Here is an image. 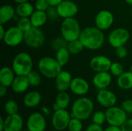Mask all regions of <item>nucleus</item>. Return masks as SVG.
<instances>
[{
  "mask_svg": "<svg viewBox=\"0 0 132 131\" xmlns=\"http://www.w3.org/2000/svg\"><path fill=\"white\" fill-rule=\"evenodd\" d=\"M56 7L58 15L62 19L74 18L78 13V5L72 0H63Z\"/></svg>",
  "mask_w": 132,
  "mask_h": 131,
  "instance_id": "nucleus-12",
  "label": "nucleus"
},
{
  "mask_svg": "<svg viewBox=\"0 0 132 131\" xmlns=\"http://www.w3.org/2000/svg\"><path fill=\"white\" fill-rule=\"evenodd\" d=\"M105 115L107 123L111 126L121 127L128 120L127 113L122 107H119L114 106L108 108L105 111Z\"/></svg>",
  "mask_w": 132,
  "mask_h": 131,
  "instance_id": "nucleus-7",
  "label": "nucleus"
},
{
  "mask_svg": "<svg viewBox=\"0 0 132 131\" xmlns=\"http://www.w3.org/2000/svg\"><path fill=\"white\" fill-rule=\"evenodd\" d=\"M83 120L76 118V117H73L71 118L70 124L68 125V130L69 131H82L83 130Z\"/></svg>",
  "mask_w": 132,
  "mask_h": 131,
  "instance_id": "nucleus-34",
  "label": "nucleus"
},
{
  "mask_svg": "<svg viewBox=\"0 0 132 131\" xmlns=\"http://www.w3.org/2000/svg\"><path fill=\"white\" fill-rule=\"evenodd\" d=\"M2 41L9 47L18 46L24 41V32L17 25L10 27L6 29L5 35Z\"/></svg>",
  "mask_w": 132,
  "mask_h": 131,
  "instance_id": "nucleus-10",
  "label": "nucleus"
},
{
  "mask_svg": "<svg viewBox=\"0 0 132 131\" xmlns=\"http://www.w3.org/2000/svg\"><path fill=\"white\" fill-rule=\"evenodd\" d=\"M20 131H29V130H20Z\"/></svg>",
  "mask_w": 132,
  "mask_h": 131,
  "instance_id": "nucleus-52",
  "label": "nucleus"
},
{
  "mask_svg": "<svg viewBox=\"0 0 132 131\" xmlns=\"http://www.w3.org/2000/svg\"><path fill=\"white\" fill-rule=\"evenodd\" d=\"M126 3H128V5H132V0H125Z\"/></svg>",
  "mask_w": 132,
  "mask_h": 131,
  "instance_id": "nucleus-50",
  "label": "nucleus"
},
{
  "mask_svg": "<svg viewBox=\"0 0 132 131\" xmlns=\"http://www.w3.org/2000/svg\"><path fill=\"white\" fill-rule=\"evenodd\" d=\"M67 44H68V42L63 37L61 36V37L55 38L51 42V46L55 51H57L58 49L61 48L67 47Z\"/></svg>",
  "mask_w": 132,
  "mask_h": 131,
  "instance_id": "nucleus-35",
  "label": "nucleus"
},
{
  "mask_svg": "<svg viewBox=\"0 0 132 131\" xmlns=\"http://www.w3.org/2000/svg\"><path fill=\"white\" fill-rule=\"evenodd\" d=\"M6 32V29L4 28V25L0 24V39L2 40Z\"/></svg>",
  "mask_w": 132,
  "mask_h": 131,
  "instance_id": "nucleus-44",
  "label": "nucleus"
},
{
  "mask_svg": "<svg viewBox=\"0 0 132 131\" xmlns=\"http://www.w3.org/2000/svg\"><path fill=\"white\" fill-rule=\"evenodd\" d=\"M121 107L127 113H132V100H125L121 103Z\"/></svg>",
  "mask_w": 132,
  "mask_h": 131,
  "instance_id": "nucleus-40",
  "label": "nucleus"
},
{
  "mask_svg": "<svg viewBox=\"0 0 132 131\" xmlns=\"http://www.w3.org/2000/svg\"><path fill=\"white\" fill-rule=\"evenodd\" d=\"M121 128V131H132V118L128 119Z\"/></svg>",
  "mask_w": 132,
  "mask_h": 131,
  "instance_id": "nucleus-41",
  "label": "nucleus"
},
{
  "mask_svg": "<svg viewBox=\"0 0 132 131\" xmlns=\"http://www.w3.org/2000/svg\"><path fill=\"white\" fill-rule=\"evenodd\" d=\"M16 25L24 32L29 30L32 26L29 17H19L17 21Z\"/></svg>",
  "mask_w": 132,
  "mask_h": 131,
  "instance_id": "nucleus-31",
  "label": "nucleus"
},
{
  "mask_svg": "<svg viewBox=\"0 0 132 131\" xmlns=\"http://www.w3.org/2000/svg\"><path fill=\"white\" fill-rule=\"evenodd\" d=\"M46 15H47V17H48V19H50V20H56L60 16L58 15V12H57V9H56V6H50L48 8V9L46 11Z\"/></svg>",
  "mask_w": 132,
  "mask_h": 131,
  "instance_id": "nucleus-37",
  "label": "nucleus"
},
{
  "mask_svg": "<svg viewBox=\"0 0 132 131\" xmlns=\"http://www.w3.org/2000/svg\"><path fill=\"white\" fill-rule=\"evenodd\" d=\"M35 6H33L29 2L19 3L15 8L16 15L19 17H30L35 11Z\"/></svg>",
  "mask_w": 132,
  "mask_h": 131,
  "instance_id": "nucleus-26",
  "label": "nucleus"
},
{
  "mask_svg": "<svg viewBox=\"0 0 132 131\" xmlns=\"http://www.w3.org/2000/svg\"><path fill=\"white\" fill-rule=\"evenodd\" d=\"M16 14L15 8L11 5L5 4L0 8V24L4 25L9 22Z\"/></svg>",
  "mask_w": 132,
  "mask_h": 131,
  "instance_id": "nucleus-23",
  "label": "nucleus"
},
{
  "mask_svg": "<svg viewBox=\"0 0 132 131\" xmlns=\"http://www.w3.org/2000/svg\"><path fill=\"white\" fill-rule=\"evenodd\" d=\"M109 72L111 73V74L112 76L118 77L123 73H125V67H124V66L121 63L114 62L111 64V66L110 68Z\"/></svg>",
  "mask_w": 132,
  "mask_h": 131,
  "instance_id": "nucleus-32",
  "label": "nucleus"
},
{
  "mask_svg": "<svg viewBox=\"0 0 132 131\" xmlns=\"http://www.w3.org/2000/svg\"><path fill=\"white\" fill-rule=\"evenodd\" d=\"M117 84L121 90H128L132 89V73L131 71L125 72L118 77Z\"/></svg>",
  "mask_w": 132,
  "mask_h": 131,
  "instance_id": "nucleus-25",
  "label": "nucleus"
},
{
  "mask_svg": "<svg viewBox=\"0 0 132 131\" xmlns=\"http://www.w3.org/2000/svg\"><path fill=\"white\" fill-rule=\"evenodd\" d=\"M33 61L32 56L25 52L16 54L12 63V68L16 76H26L32 71Z\"/></svg>",
  "mask_w": 132,
  "mask_h": 131,
  "instance_id": "nucleus-3",
  "label": "nucleus"
},
{
  "mask_svg": "<svg viewBox=\"0 0 132 131\" xmlns=\"http://www.w3.org/2000/svg\"><path fill=\"white\" fill-rule=\"evenodd\" d=\"M85 47L84 46L81 41L78 39H75L70 42H68L67 49L71 55H77L80 53Z\"/></svg>",
  "mask_w": 132,
  "mask_h": 131,
  "instance_id": "nucleus-29",
  "label": "nucleus"
},
{
  "mask_svg": "<svg viewBox=\"0 0 132 131\" xmlns=\"http://www.w3.org/2000/svg\"><path fill=\"white\" fill-rule=\"evenodd\" d=\"M114 21L112 12L109 10H101L97 12L95 17V26L102 31L108 30L111 27Z\"/></svg>",
  "mask_w": 132,
  "mask_h": 131,
  "instance_id": "nucleus-13",
  "label": "nucleus"
},
{
  "mask_svg": "<svg viewBox=\"0 0 132 131\" xmlns=\"http://www.w3.org/2000/svg\"><path fill=\"white\" fill-rule=\"evenodd\" d=\"M81 28L79 22L74 18L64 19L60 25L61 36L67 42H70L80 38Z\"/></svg>",
  "mask_w": 132,
  "mask_h": 131,
  "instance_id": "nucleus-5",
  "label": "nucleus"
},
{
  "mask_svg": "<svg viewBox=\"0 0 132 131\" xmlns=\"http://www.w3.org/2000/svg\"><path fill=\"white\" fill-rule=\"evenodd\" d=\"M42 100V96L38 91H29L23 97V104L28 108L37 107Z\"/></svg>",
  "mask_w": 132,
  "mask_h": 131,
  "instance_id": "nucleus-22",
  "label": "nucleus"
},
{
  "mask_svg": "<svg viewBox=\"0 0 132 131\" xmlns=\"http://www.w3.org/2000/svg\"><path fill=\"white\" fill-rule=\"evenodd\" d=\"M7 88L8 87H6L5 86H2V85L0 86V97H3L6 94V93H7Z\"/></svg>",
  "mask_w": 132,
  "mask_h": 131,
  "instance_id": "nucleus-46",
  "label": "nucleus"
},
{
  "mask_svg": "<svg viewBox=\"0 0 132 131\" xmlns=\"http://www.w3.org/2000/svg\"><path fill=\"white\" fill-rule=\"evenodd\" d=\"M4 127H5V119L1 117L0 118V131H4Z\"/></svg>",
  "mask_w": 132,
  "mask_h": 131,
  "instance_id": "nucleus-48",
  "label": "nucleus"
},
{
  "mask_svg": "<svg viewBox=\"0 0 132 131\" xmlns=\"http://www.w3.org/2000/svg\"><path fill=\"white\" fill-rule=\"evenodd\" d=\"M117 96L112 91L104 89L99 90L97 94V103L104 108H109L115 106L117 103Z\"/></svg>",
  "mask_w": 132,
  "mask_h": 131,
  "instance_id": "nucleus-15",
  "label": "nucleus"
},
{
  "mask_svg": "<svg viewBox=\"0 0 132 131\" xmlns=\"http://www.w3.org/2000/svg\"><path fill=\"white\" fill-rule=\"evenodd\" d=\"M130 71L132 73V64H131V68H130Z\"/></svg>",
  "mask_w": 132,
  "mask_h": 131,
  "instance_id": "nucleus-51",
  "label": "nucleus"
},
{
  "mask_svg": "<svg viewBox=\"0 0 132 131\" xmlns=\"http://www.w3.org/2000/svg\"><path fill=\"white\" fill-rule=\"evenodd\" d=\"M62 66L57 62L56 58L44 56L38 63L39 72L42 76L48 79H55L63 70Z\"/></svg>",
  "mask_w": 132,
  "mask_h": 131,
  "instance_id": "nucleus-4",
  "label": "nucleus"
},
{
  "mask_svg": "<svg viewBox=\"0 0 132 131\" xmlns=\"http://www.w3.org/2000/svg\"><path fill=\"white\" fill-rule=\"evenodd\" d=\"M70 55L71 54L69 52L67 47H64V48H61V49H58L57 51H56V57L55 58L62 66H64L69 63Z\"/></svg>",
  "mask_w": 132,
  "mask_h": 131,
  "instance_id": "nucleus-28",
  "label": "nucleus"
},
{
  "mask_svg": "<svg viewBox=\"0 0 132 131\" xmlns=\"http://www.w3.org/2000/svg\"><path fill=\"white\" fill-rule=\"evenodd\" d=\"M47 123L45 115L39 112L31 113L26 121V127L29 131H45Z\"/></svg>",
  "mask_w": 132,
  "mask_h": 131,
  "instance_id": "nucleus-11",
  "label": "nucleus"
},
{
  "mask_svg": "<svg viewBox=\"0 0 132 131\" xmlns=\"http://www.w3.org/2000/svg\"><path fill=\"white\" fill-rule=\"evenodd\" d=\"M130 39V32L125 28H117L113 29L108 35V41L114 49L125 46Z\"/></svg>",
  "mask_w": 132,
  "mask_h": 131,
  "instance_id": "nucleus-9",
  "label": "nucleus"
},
{
  "mask_svg": "<svg viewBox=\"0 0 132 131\" xmlns=\"http://www.w3.org/2000/svg\"><path fill=\"white\" fill-rule=\"evenodd\" d=\"M4 110H5V112L8 115H12V114L17 113L19 111L18 103L15 101L12 100H8L4 105Z\"/></svg>",
  "mask_w": 132,
  "mask_h": 131,
  "instance_id": "nucleus-30",
  "label": "nucleus"
},
{
  "mask_svg": "<svg viewBox=\"0 0 132 131\" xmlns=\"http://www.w3.org/2000/svg\"><path fill=\"white\" fill-rule=\"evenodd\" d=\"M27 78L29 80L30 86H37L41 83V74H40V73H37L36 71H31L28 74Z\"/></svg>",
  "mask_w": 132,
  "mask_h": 131,
  "instance_id": "nucleus-33",
  "label": "nucleus"
},
{
  "mask_svg": "<svg viewBox=\"0 0 132 131\" xmlns=\"http://www.w3.org/2000/svg\"><path fill=\"white\" fill-rule=\"evenodd\" d=\"M15 76L16 75L12 68L9 66H3L0 69V84L6 87L11 86Z\"/></svg>",
  "mask_w": 132,
  "mask_h": 131,
  "instance_id": "nucleus-20",
  "label": "nucleus"
},
{
  "mask_svg": "<svg viewBox=\"0 0 132 131\" xmlns=\"http://www.w3.org/2000/svg\"><path fill=\"white\" fill-rule=\"evenodd\" d=\"M70 90L73 94L81 97L88 93L90 90V85L85 79L81 77H75L73 78L71 81Z\"/></svg>",
  "mask_w": 132,
  "mask_h": 131,
  "instance_id": "nucleus-17",
  "label": "nucleus"
},
{
  "mask_svg": "<svg viewBox=\"0 0 132 131\" xmlns=\"http://www.w3.org/2000/svg\"><path fill=\"white\" fill-rule=\"evenodd\" d=\"M73 78L71 74L66 70H62L55 78V87L58 92L67 91L71 84Z\"/></svg>",
  "mask_w": 132,
  "mask_h": 131,
  "instance_id": "nucleus-18",
  "label": "nucleus"
},
{
  "mask_svg": "<svg viewBox=\"0 0 132 131\" xmlns=\"http://www.w3.org/2000/svg\"><path fill=\"white\" fill-rule=\"evenodd\" d=\"M29 18L32 25L37 28H41L43 25H44L48 19L46 11H40L36 9L33 12Z\"/></svg>",
  "mask_w": 132,
  "mask_h": 131,
  "instance_id": "nucleus-24",
  "label": "nucleus"
},
{
  "mask_svg": "<svg viewBox=\"0 0 132 131\" xmlns=\"http://www.w3.org/2000/svg\"><path fill=\"white\" fill-rule=\"evenodd\" d=\"M23 125V119L18 113L8 115L5 119L4 131H20L22 130Z\"/></svg>",
  "mask_w": 132,
  "mask_h": 131,
  "instance_id": "nucleus-16",
  "label": "nucleus"
},
{
  "mask_svg": "<svg viewBox=\"0 0 132 131\" xmlns=\"http://www.w3.org/2000/svg\"><path fill=\"white\" fill-rule=\"evenodd\" d=\"M112 62L108 56L100 55L94 56L90 61V69L96 72H108L110 70Z\"/></svg>",
  "mask_w": 132,
  "mask_h": 131,
  "instance_id": "nucleus-14",
  "label": "nucleus"
},
{
  "mask_svg": "<svg viewBox=\"0 0 132 131\" xmlns=\"http://www.w3.org/2000/svg\"><path fill=\"white\" fill-rule=\"evenodd\" d=\"M51 6H57L63 0H47Z\"/></svg>",
  "mask_w": 132,
  "mask_h": 131,
  "instance_id": "nucleus-47",
  "label": "nucleus"
},
{
  "mask_svg": "<svg viewBox=\"0 0 132 131\" xmlns=\"http://www.w3.org/2000/svg\"><path fill=\"white\" fill-rule=\"evenodd\" d=\"M93 84L98 90L107 89L112 82V75L109 71L98 72L93 77Z\"/></svg>",
  "mask_w": 132,
  "mask_h": 131,
  "instance_id": "nucleus-19",
  "label": "nucleus"
},
{
  "mask_svg": "<svg viewBox=\"0 0 132 131\" xmlns=\"http://www.w3.org/2000/svg\"><path fill=\"white\" fill-rule=\"evenodd\" d=\"M92 121L94 124L102 126L105 123V121H107L105 112L98 110V111H96L95 113H94L93 116H92Z\"/></svg>",
  "mask_w": 132,
  "mask_h": 131,
  "instance_id": "nucleus-36",
  "label": "nucleus"
},
{
  "mask_svg": "<svg viewBox=\"0 0 132 131\" xmlns=\"http://www.w3.org/2000/svg\"><path fill=\"white\" fill-rule=\"evenodd\" d=\"M86 131H104V130L102 128L101 125H98L92 123L87 127Z\"/></svg>",
  "mask_w": 132,
  "mask_h": 131,
  "instance_id": "nucleus-42",
  "label": "nucleus"
},
{
  "mask_svg": "<svg viewBox=\"0 0 132 131\" xmlns=\"http://www.w3.org/2000/svg\"><path fill=\"white\" fill-rule=\"evenodd\" d=\"M55 103L60 109H67L70 103V97L67 91L58 92L55 98Z\"/></svg>",
  "mask_w": 132,
  "mask_h": 131,
  "instance_id": "nucleus-27",
  "label": "nucleus"
},
{
  "mask_svg": "<svg viewBox=\"0 0 132 131\" xmlns=\"http://www.w3.org/2000/svg\"><path fill=\"white\" fill-rule=\"evenodd\" d=\"M15 2H16L17 4H19V3H22V2H28V0H13Z\"/></svg>",
  "mask_w": 132,
  "mask_h": 131,
  "instance_id": "nucleus-49",
  "label": "nucleus"
},
{
  "mask_svg": "<svg viewBox=\"0 0 132 131\" xmlns=\"http://www.w3.org/2000/svg\"><path fill=\"white\" fill-rule=\"evenodd\" d=\"M25 44L33 49L41 47L45 42V35L40 28L32 26L29 30L24 32Z\"/></svg>",
  "mask_w": 132,
  "mask_h": 131,
  "instance_id": "nucleus-6",
  "label": "nucleus"
},
{
  "mask_svg": "<svg viewBox=\"0 0 132 131\" xmlns=\"http://www.w3.org/2000/svg\"><path fill=\"white\" fill-rule=\"evenodd\" d=\"M35 8L40 11H46L50 6L47 0H36L35 2Z\"/></svg>",
  "mask_w": 132,
  "mask_h": 131,
  "instance_id": "nucleus-38",
  "label": "nucleus"
},
{
  "mask_svg": "<svg viewBox=\"0 0 132 131\" xmlns=\"http://www.w3.org/2000/svg\"><path fill=\"white\" fill-rule=\"evenodd\" d=\"M51 131H58V130H51Z\"/></svg>",
  "mask_w": 132,
  "mask_h": 131,
  "instance_id": "nucleus-53",
  "label": "nucleus"
},
{
  "mask_svg": "<svg viewBox=\"0 0 132 131\" xmlns=\"http://www.w3.org/2000/svg\"><path fill=\"white\" fill-rule=\"evenodd\" d=\"M131 16H132V8H131Z\"/></svg>",
  "mask_w": 132,
  "mask_h": 131,
  "instance_id": "nucleus-54",
  "label": "nucleus"
},
{
  "mask_svg": "<svg viewBox=\"0 0 132 131\" xmlns=\"http://www.w3.org/2000/svg\"><path fill=\"white\" fill-rule=\"evenodd\" d=\"M41 111H42V113L44 114L45 116H48V115L50 114V108L47 107H46V106L42 107Z\"/></svg>",
  "mask_w": 132,
  "mask_h": 131,
  "instance_id": "nucleus-45",
  "label": "nucleus"
},
{
  "mask_svg": "<svg viewBox=\"0 0 132 131\" xmlns=\"http://www.w3.org/2000/svg\"><path fill=\"white\" fill-rule=\"evenodd\" d=\"M79 39L84 46L90 50H97L104 43V34L96 26H89L82 29Z\"/></svg>",
  "mask_w": 132,
  "mask_h": 131,
  "instance_id": "nucleus-1",
  "label": "nucleus"
},
{
  "mask_svg": "<svg viewBox=\"0 0 132 131\" xmlns=\"http://www.w3.org/2000/svg\"><path fill=\"white\" fill-rule=\"evenodd\" d=\"M94 103L87 97H80L77 99L71 107V115L73 117L78 118L81 120H87L94 111Z\"/></svg>",
  "mask_w": 132,
  "mask_h": 131,
  "instance_id": "nucleus-2",
  "label": "nucleus"
},
{
  "mask_svg": "<svg viewBox=\"0 0 132 131\" xmlns=\"http://www.w3.org/2000/svg\"><path fill=\"white\" fill-rule=\"evenodd\" d=\"M104 131H121V128L120 127H115V126H109L107 128H105Z\"/></svg>",
  "mask_w": 132,
  "mask_h": 131,
  "instance_id": "nucleus-43",
  "label": "nucleus"
},
{
  "mask_svg": "<svg viewBox=\"0 0 132 131\" xmlns=\"http://www.w3.org/2000/svg\"><path fill=\"white\" fill-rule=\"evenodd\" d=\"M115 53L119 59H125L128 56V49L125 46L118 47L115 49Z\"/></svg>",
  "mask_w": 132,
  "mask_h": 131,
  "instance_id": "nucleus-39",
  "label": "nucleus"
},
{
  "mask_svg": "<svg viewBox=\"0 0 132 131\" xmlns=\"http://www.w3.org/2000/svg\"><path fill=\"white\" fill-rule=\"evenodd\" d=\"M30 86L29 80L26 76H16L11 86L12 90L16 93H25Z\"/></svg>",
  "mask_w": 132,
  "mask_h": 131,
  "instance_id": "nucleus-21",
  "label": "nucleus"
},
{
  "mask_svg": "<svg viewBox=\"0 0 132 131\" xmlns=\"http://www.w3.org/2000/svg\"><path fill=\"white\" fill-rule=\"evenodd\" d=\"M72 118L71 113L67 109H60L53 112L51 118L52 126L54 130L63 131L68 128V125Z\"/></svg>",
  "mask_w": 132,
  "mask_h": 131,
  "instance_id": "nucleus-8",
  "label": "nucleus"
}]
</instances>
